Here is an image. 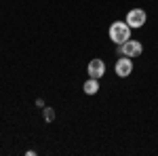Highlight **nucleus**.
<instances>
[{"label":"nucleus","instance_id":"nucleus-1","mask_svg":"<svg viewBox=\"0 0 158 156\" xmlns=\"http://www.w3.org/2000/svg\"><path fill=\"white\" fill-rule=\"evenodd\" d=\"M131 38V25L127 21H114L110 25V40L116 44H124Z\"/></svg>","mask_w":158,"mask_h":156},{"label":"nucleus","instance_id":"nucleus-2","mask_svg":"<svg viewBox=\"0 0 158 156\" xmlns=\"http://www.w3.org/2000/svg\"><path fill=\"white\" fill-rule=\"evenodd\" d=\"M141 51H143L141 42L131 40V38H129L124 44H118V53H120V55H124V57H137V55H141Z\"/></svg>","mask_w":158,"mask_h":156},{"label":"nucleus","instance_id":"nucleus-3","mask_svg":"<svg viewBox=\"0 0 158 156\" xmlns=\"http://www.w3.org/2000/svg\"><path fill=\"white\" fill-rule=\"evenodd\" d=\"M146 19H148V15L143 9H133L127 15V23L131 25V27H141V25L146 23Z\"/></svg>","mask_w":158,"mask_h":156},{"label":"nucleus","instance_id":"nucleus-4","mask_svg":"<svg viewBox=\"0 0 158 156\" xmlns=\"http://www.w3.org/2000/svg\"><path fill=\"white\" fill-rule=\"evenodd\" d=\"M86 72H89L91 78H97L99 80V78L106 74V63H103V59H91L89 65H86Z\"/></svg>","mask_w":158,"mask_h":156},{"label":"nucleus","instance_id":"nucleus-5","mask_svg":"<svg viewBox=\"0 0 158 156\" xmlns=\"http://www.w3.org/2000/svg\"><path fill=\"white\" fill-rule=\"evenodd\" d=\"M114 70H116V74H118L120 78H127L129 74L133 72V61L129 59V57H124V55H122L120 59L116 61V65H114Z\"/></svg>","mask_w":158,"mask_h":156},{"label":"nucleus","instance_id":"nucleus-6","mask_svg":"<svg viewBox=\"0 0 158 156\" xmlns=\"http://www.w3.org/2000/svg\"><path fill=\"white\" fill-rule=\"evenodd\" d=\"M99 91V82H97V78H91L89 76V80L85 82V93L86 95H95Z\"/></svg>","mask_w":158,"mask_h":156},{"label":"nucleus","instance_id":"nucleus-7","mask_svg":"<svg viewBox=\"0 0 158 156\" xmlns=\"http://www.w3.org/2000/svg\"><path fill=\"white\" fill-rule=\"evenodd\" d=\"M44 120L47 122H53L55 120V110L53 108H44Z\"/></svg>","mask_w":158,"mask_h":156}]
</instances>
